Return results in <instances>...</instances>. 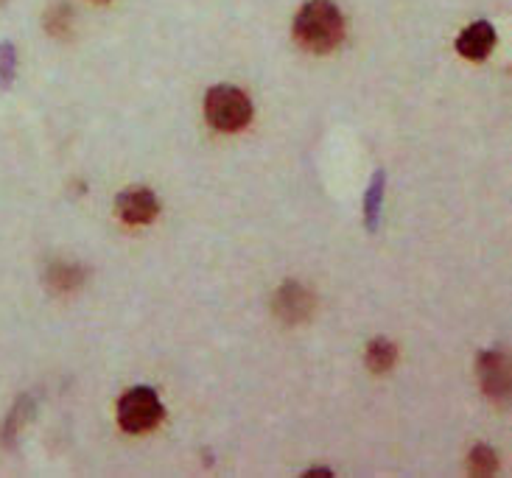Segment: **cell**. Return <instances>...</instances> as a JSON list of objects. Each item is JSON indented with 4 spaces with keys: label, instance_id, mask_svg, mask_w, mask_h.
Segmentation results:
<instances>
[{
    "label": "cell",
    "instance_id": "obj_9",
    "mask_svg": "<svg viewBox=\"0 0 512 478\" xmlns=\"http://www.w3.org/2000/svg\"><path fill=\"white\" fill-rule=\"evenodd\" d=\"M364 361H367V369H370V372L384 375V372H389V369L395 367V361H398V347L389 342V339H384V336H378V339H373V342L367 344V356H364Z\"/></svg>",
    "mask_w": 512,
    "mask_h": 478
},
{
    "label": "cell",
    "instance_id": "obj_13",
    "mask_svg": "<svg viewBox=\"0 0 512 478\" xmlns=\"http://www.w3.org/2000/svg\"><path fill=\"white\" fill-rule=\"evenodd\" d=\"M333 470L328 467H311V470H305V478H331Z\"/></svg>",
    "mask_w": 512,
    "mask_h": 478
},
{
    "label": "cell",
    "instance_id": "obj_5",
    "mask_svg": "<svg viewBox=\"0 0 512 478\" xmlns=\"http://www.w3.org/2000/svg\"><path fill=\"white\" fill-rule=\"evenodd\" d=\"M476 372H479V383L493 403H507L510 400V358L504 350H485L479 361H476Z\"/></svg>",
    "mask_w": 512,
    "mask_h": 478
},
{
    "label": "cell",
    "instance_id": "obj_8",
    "mask_svg": "<svg viewBox=\"0 0 512 478\" xmlns=\"http://www.w3.org/2000/svg\"><path fill=\"white\" fill-rule=\"evenodd\" d=\"M384 191H387V174L384 171H375L367 193H364V224H367V233L378 230V221L384 213Z\"/></svg>",
    "mask_w": 512,
    "mask_h": 478
},
{
    "label": "cell",
    "instance_id": "obj_7",
    "mask_svg": "<svg viewBox=\"0 0 512 478\" xmlns=\"http://www.w3.org/2000/svg\"><path fill=\"white\" fill-rule=\"evenodd\" d=\"M496 48V28L487 20H476L457 37V54L471 59V62H482L493 54Z\"/></svg>",
    "mask_w": 512,
    "mask_h": 478
},
{
    "label": "cell",
    "instance_id": "obj_14",
    "mask_svg": "<svg viewBox=\"0 0 512 478\" xmlns=\"http://www.w3.org/2000/svg\"><path fill=\"white\" fill-rule=\"evenodd\" d=\"M3 3H6V0H0V6H3Z\"/></svg>",
    "mask_w": 512,
    "mask_h": 478
},
{
    "label": "cell",
    "instance_id": "obj_1",
    "mask_svg": "<svg viewBox=\"0 0 512 478\" xmlns=\"http://www.w3.org/2000/svg\"><path fill=\"white\" fill-rule=\"evenodd\" d=\"M291 34L308 54H333L347 37L345 14L333 0H308L294 17Z\"/></svg>",
    "mask_w": 512,
    "mask_h": 478
},
{
    "label": "cell",
    "instance_id": "obj_2",
    "mask_svg": "<svg viewBox=\"0 0 512 478\" xmlns=\"http://www.w3.org/2000/svg\"><path fill=\"white\" fill-rule=\"evenodd\" d=\"M205 118L216 132H241L252 121V101L233 84H216L205 96Z\"/></svg>",
    "mask_w": 512,
    "mask_h": 478
},
{
    "label": "cell",
    "instance_id": "obj_4",
    "mask_svg": "<svg viewBox=\"0 0 512 478\" xmlns=\"http://www.w3.org/2000/svg\"><path fill=\"white\" fill-rule=\"evenodd\" d=\"M314 308H317L314 291H308L297 280L283 283V286L277 288L275 300H272V311H275V316L283 325H303V322H308L314 316Z\"/></svg>",
    "mask_w": 512,
    "mask_h": 478
},
{
    "label": "cell",
    "instance_id": "obj_11",
    "mask_svg": "<svg viewBox=\"0 0 512 478\" xmlns=\"http://www.w3.org/2000/svg\"><path fill=\"white\" fill-rule=\"evenodd\" d=\"M468 465H471L476 476H490V473L499 470V456H496V451L490 445H476L471 456H468Z\"/></svg>",
    "mask_w": 512,
    "mask_h": 478
},
{
    "label": "cell",
    "instance_id": "obj_10",
    "mask_svg": "<svg viewBox=\"0 0 512 478\" xmlns=\"http://www.w3.org/2000/svg\"><path fill=\"white\" fill-rule=\"evenodd\" d=\"M84 277H87V272L76 263H54L48 269V286L54 288L56 294H70V291L82 286Z\"/></svg>",
    "mask_w": 512,
    "mask_h": 478
},
{
    "label": "cell",
    "instance_id": "obj_12",
    "mask_svg": "<svg viewBox=\"0 0 512 478\" xmlns=\"http://www.w3.org/2000/svg\"><path fill=\"white\" fill-rule=\"evenodd\" d=\"M17 76V48L12 42H0V87H12Z\"/></svg>",
    "mask_w": 512,
    "mask_h": 478
},
{
    "label": "cell",
    "instance_id": "obj_3",
    "mask_svg": "<svg viewBox=\"0 0 512 478\" xmlns=\"http://www.w3.org/2000/svg\"><path fill=\"white\" fill-rule=\"evenodd\" d=\"M166 420V409L152 386H132L118 400V425L126 434H149Z\"/></svg>",
    "mask_w": 512,
    "mask_h": 478
},
{
    "label": "cell",
    "instance_id": "obj_6",
    "mask_svg": "<svg viewBox=\"0 0 512 478\" xmlns=\"http://www.w3.org/2000/svg\"><path fill=\"white\" fill-rule=\"evenodd\" d=\"M115 213L118 219L129 224V227H146L157 219L160 213V199L152 188L146 185H132L118 193V202H115Z\"/></svg>",
    "mask_w": 512,
    "mask_h": 478
}]
</instances>
